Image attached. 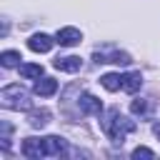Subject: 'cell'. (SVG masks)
Wrapping results in <instances>:
<instances>
[{"mask_svg":"<svg viewBox=\"0 0 160 160\" xmlns=\"http://www.w3.org/2000/svg\"><path fill=\"white\" fill-rule=\"evenodd\" d=\"M102 130L108 132V138H110L112 142H122L125 135H128L130 130H135V122L128 120V118H122V115L112 108V110L108 112V118L102 120Z\"/></svg>","mask_w":160,"mask_h":160,"instance_id":"obj_1","label":"cell"},{"mask_svg":"<svg viewBox=\"0 0 160 160\" xmlns=\"http://www.w3.org/2000/svg\"><path fill=\"white\" fill-rule=\"evenodd\" d=\"M0 100H2V105L10 108V110H28V108L32 105V102H30V95H28L20 85H8V88H2Z\"/></svg>","mask_w":160,"mask_h":160,"instance_id":"obj_2","label":"cell"},{"mask_svg":"<svg viewBox=\"0 0 160 160\" xmlns=\"http://www.w3.org/2000/svg\"><path fill=\"white\" fill-rule=\"evenodd\" d=\"M22 155L30 158V160H40V158H45L42 138H28V140H22Z\"/></svg>","mask_w":160,"mask_h":160,"instance_id":"obj_3","label":"cell"},{"mask_svg":"<svg viewBox=\"0 0 160 160\" xmlns=\"http://www.w3.org/2000/svg\"><path fill=\"white\" fill-rule=\"evenodd\" d=\"M82 40V35H80V30L78 28H60L58 30V35H55V42H60L62 48H72V45H78Z\"/></svg>","mask_w":160,"mask_h":160,"instance_id":"obj_4","label":"cell"},{"mask_svg":"<svg viewBox=\"0 0 160 160\" xmlns=\"http://www.w3.org/2000/svg\"><path fill=\"white\" fill-rule=\"evenodd\" d=\"M52 38L50 35H45V32H38V35H32L30 40H28V48L32 50V52H48L50 48H52Z\"/></svg>","mask_w":160,"mask_h":160,"instance_id":"obj_5","label":"cell"},{"mask_svg":"<svg viewBox=\"0 0 160 160\" xmlns=\"http://www.w3.org/2000/svg\"><path fill=\"white\" fill-rule=\"evenodd\" d=\"M58 70H62V72H78L80 68H82V60L78 58V55H65V58H55V62H52Z\"/></svg>","mask_w":160,"mask_h":160,"instance_id":"obj_6","label":"cell"},{"mask_svg":"<svg viewBox=\"0 0 160 160\" xmlns=\"http://www.w3.org/2000/svg\"><path fill=\"white\" fill-rule=\"evenodd\" d=\"M55 90H58V80H52V78H38L35 80V95L50 98V95H55Z\"/></svg>","mask_w":160,"mask_h":160,"instance_id":"obj_7","label":"cell"},{"mask_svg":"<svg viewBox=\"0 0 160 160\" xmlns=\"http://www.w3.org/2000/svg\"><path fill=\"white\" fill-rule=\"evenodd\" d=\"M80 110H82V112H88V115H100V110H102V102H100L95 95L85 92V95L80 98Z\"/></svg>","mask_w":160,"mask_h":160,"instance_id":"obj_8","label":"cell"},{"mask_svg":"<svg viewBox=\"0 0 160 160\" xmlns=\"http://www.w3.org/2000/svg\"><path fill=\"white\" fill-rule=\"evenodd\" d=\"M42 145H45V155H62L65 152V140L58 138V135L42 138Z\"/></svg>","mask_w":160,"mask_h":160,"instance_id":"obj_9","label":"cell"},{"mask_svg":"<svg viewBox=\"0 0 160 160\" xmlns=\"http://www.w3.org/2000/svg\"><path fill=\"white\" fill-rule=\"evenodd\" d=\"M140 85H142L140 72H125V75H122V90H125V92H138Z\"/></svg>","mask_w":160,"mask_h":160,"instance_id":"obj_10","label":"cell"},{"mask_svg":"<svg viewBox=\"0 0 160 160\" xmlns=\"http://www.w3.org/2000/svg\"><path fill=\"white\" fill-rule=\"evenodd\" d=\"M100 82H102V88H105V90L115 92V90H120V88H122V75H118V72H105V75L100 78Z\"/></svg>","mask_w":160,"mask_h":160,"instance_id":"obj_11","label":"cell"},{"mask_svg":"<svg viewBox=\"0 0 160 160\" xmlns=\"http://www.w3.org/2000/svg\"><path fill=\"white\" fill-rule=\"evenodd\" d=\"M20 75L28 78V80H38V78H42V65H38V62H25V65H20Z\"/></svg>","mask_w":160,"mask_h":160,"instance_id":"obj_12","label":"cell"},{"mask_svg":"<svg viewBox=\"0 0 160 160\" xmlns=\"http://www.w3.org/2000/svg\"><path fill=\"white\" fill-rule=\"evenodd\" d=\"M28 122H30L32 128H45V125L50 122V112H48V110H32L30 118H28Z\"/></svg>","mask_w":160,"mask_h":160,"instance_id":"obj_13","label":"cell"},{"mask_svg":"<svg viewBox=\"0 0 160 160\" xmlns=\"http://www.w3.org/2000/svg\"><path fill=\"white\" fill-rule=\"evenodd\" d=\"M20 52L18 50H5L2 55H0V62H2V68H15V65H20Z\"/></svg>","mask_w":160,"mask_h":160,"instance_id":"obj_14","label":"cell"},{"mask_svg":"<svg viewBox=\"0 0 160 160\" xmlns=\"http://www.w3.org/2000/svg\"><path fill=\"white\" fill-rule=\"evenodd\" d=\"M105 62H118V65H128V62H130V55H128V52H112L110 58H105Z\"/></svg>","mask_w":160,"mask_h":160,"instance_id":"obj_15","label":"cell"},{"mask_svg":"<svg viewBox=\"0 0 160 160\" xmlns=\"http://www.w3.org/2000/svg\"><path fill=\"white\" fill-rule=\"evenodd\" d=\"M132 158H135V160H140V158H155V152H152L150 148H142V145H140V148L132 150Z\"/></svg>","mask_w":160,"mask_h":160,"instance_id":"obj_16","label":"cell"},{"mask_svg":"<svg viewBox=\"0 0 160 160\" xmlns=\"http://www.w3.org/2000/svg\"><path fill=\"white\" fill-rule=\"evenodd\" d=\"M130 110H132L135 115H142V112L148 110V102H145V100H132V105H130Z\"/></svg>","mask_w":160,"mask_h":160,"instance_id":"obj_17","label":"cell"},{"mask_svg":"<svg viewBox=\"0 0 160 160\" xmlns=\"http://www.w3.org/2000/svg\"><path fill=\"white\" fill-rule=\"evenodd\" d=\"M152 132H155V135L160 138V125H155V128H152Z\"/></svg>","mask_w":160,"mask_h":160,"instance_id":"obj_18","label":"cell"}]
</instances>
